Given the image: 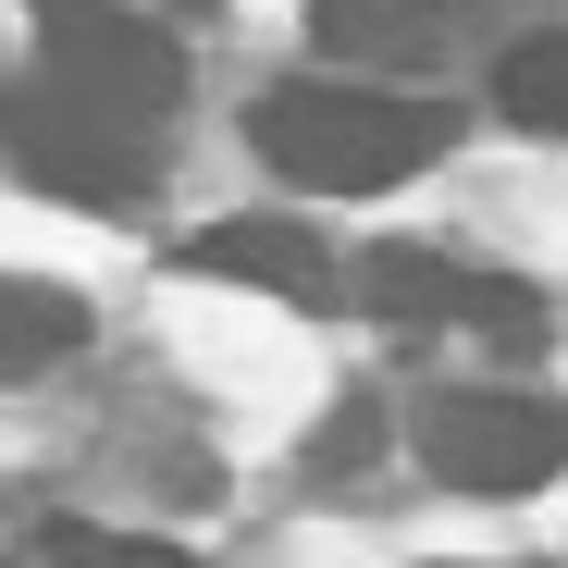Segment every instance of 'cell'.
I'll list each match as a JSON object with an SVG mask.
<instances>
[{
    "instance_id": "obj_10",
    "label": "cell",
    "mask_w": 568,
    "mask_h": 568,
    "mask_svg": "<svg viewBox=\"0 0 568 568\" xmlns=\"http://www.w3.org/2000/svg\"><path fill=\"white\" fill-rule=\"evenodd\" d=\"M38 13H50V0H38Z\"/></svg>"
},
{
    "instance_id": "obj_2",
    "label": "cell",
    "mask_w": 568,
    "mask_h": 568,
    "mask_svg": "<svg viewBox=\"0 0 568 568\" xmlns=\"http://www.w3.org/2000/svg\"><path fill=\"white\" fill-rule=\"evenodd\" d=\"M149 136H161V124H124V112L74 100V87H50V74L0 87V161H13L26 185H50V199L136 211V199H149V173H161V149H149Z\"/></svg>"
},
{
    "instance_id": "obj_4",
    "label": "cell",
    "mask_w": 568,
    "mask_h": 568,
    "mask_svg": "<svg viewBox=\"0 0 568 568\" xmlns=\"http://www.w3.org/2000/svg\"><path fill=\"white\" fill-rule=\"evenodd\" d=\"M38 74L100 100V112H124V124H161L185 100V50L149 13H112V0H50L38 13Z\"/></svg>"
},
{
    "instance_id": "obj_8",
    "label": "cell",
    "mask_w": 568,
    "mask_h": 568,
    "mask_svg": "<svg viewBox=\"0 0 568 568\" xmlns=\"http://www.w3.org/2000/svg\"><path fill=\"white\" fill-rule=\"evenodd\" d=\"M74 346H87V297L0 272V384H38V371H62Z\"/></svg>"
},
{
    "instance_id": "obj_3",
    "label": "cell",
    "mask_w": 568,
    "mask_h": 568,
    "mask_svg": "<svg viewBox=\"0 0 568 568\" xmlns=\"http://www.w3.org/2000/svg\"><path fill=\"white\" fill-rule=\"evenodd\" d=\"M420 469L445 495H544L568 469V408L507 396V384H445L420 396Z\"/></svg>"
},
{
    "instance_id": "obj_6",
    "label": "cell",
    "mask_w": 568,
    "mask_h": 568,
    "mask_svg": "<svg viewBox=\"0 0 568 568\" xmlns=\"http://www.w3.org/2000/svg\"><path fill=\"white\" fill-rule=\"evenodd\" d=\"M185 272H211V284H260V297H297V310H334V247H322L310 223H272V211L211 223L199 247H185Z\"/></svg>"
},
{
    "instance_id": "obj_7",
    "label": "cell",
    "mask_w": 568,
    "mask_h": 568,
    "mask_svg": "<svg viewBox=\"0 0 568 568\" xmlns=\"http://www.w3.org/2000/svg\"><path fill=\"white\" fill-rule=\"evenodd\" d=\"M310 38L346 62H433L457 50V0H310Z\"/></svg>"
},
{
    "instance_id": "obj_9",
    "label": "cell",
    "mask_w": 568,
    "mask_h": 568,
    "mask_svg": "<svg viewBox=\"0 0 568 568\" xmlns=\"http://www.w3.org/2000/svg\"><path fill=\"white\" fill-rule=\"evenodd\" d=\"M495 112L531 124V136H568V26H544L495 62Z\"/></svg>"
},
{
    "instance_id": "obj_5",
    "label": "cell",
    "mask_w": 568,
    "mask_h": 568,
    "mask_svg": "<svg viewBox=\"0 0 568 568\" xmlns=\"http://www.w3.org/2000/svg\"><path fill=\"white\" fill-rule=\"evenodd\" d=\"M358 297L384 322H457V334H495V346H544V297L507 272H457L445 247H384L358 272Z\"/></svg>"
},
{
    "instance_id": "obj_1",
    "label": "cell",
    "mask_w": 568,
    "mask_h": 568,
    "mask_svg": "<svg viewBox=\"0 0 568 568\" xmlns=\"http://www.w3.org/2000/svg\"><path fill=\"white\" fill-rule=\"evenodd\" d=\"M247 149L284 185H322V199H384L420 161L457 149L445 100H408V87H272L247 112Z\"/></svg>"
}]
</instances>
